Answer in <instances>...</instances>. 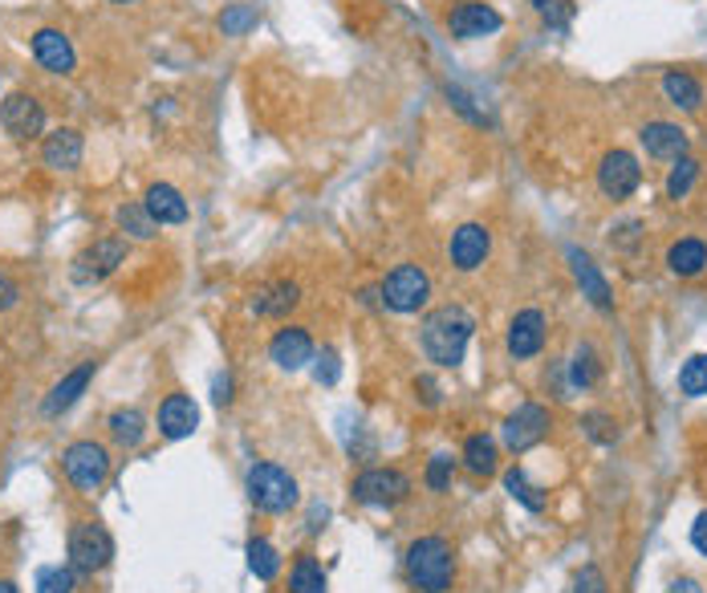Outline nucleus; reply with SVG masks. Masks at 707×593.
I'll use <instances>...</instances> for the list:
<instances>
[{
    "label": "nucleus",
    "mask_w": 707,
    "mask_h": 593,
    "mask_svg": "<svg viewBox=\"0 0 707 593\" xmlns=\"http://www.w3.org/2000/svg\"><path fill=\"white\" fill-rule=\"evenodd\" d=\"M472 329H476V317L463 310V305H439L423 317L419 326V345L427 362L444 366V370H456L468 354V342H472Z\"/></svg>",
    "instance_id": "obj_1"
},
{
    "label": "nucleus",
    "mask_w": 707,
    "mask_h": 593,
    "mask_svg": "<svg viewBox=\"0 0 707 593\" xmlns=\"http://www.w3.org/2000/svg\"><path fill=\"white\" fill-rule=\"evenodd\" d=\"M402 569H407V581L419 593H447L451 581H456V548H451L447 537H435V532L415 537L407 545Z\"/></svg>",
    "instance_id": "obj_2"
},
{
    "label": "nucleus",
    "mask_w": 707,
    "mask_h": 593,
    "mask_svg": "<svg viewBox=\"0 0 707 593\" xmlns=\"http://www.w3.org/2000/svg\"><path fill=\"white\" fill-rule=\"evenodd\" d=\"M245 492H248V504L257 513H269V516L289 513L293 504H297V480H293V471H285L281 464H269V459L248 468Z\"/></svg>",
    "instance_id": "obj_3"
},
{
    "label": "nucleus",
    "mask_w": 707,
    "mask_h": 593,
    "mask_svg": "<svg viewBox=\"0 0 707 593\" xmlns=\"http://www.w3.org/2000/svg\"><path fill=\"white\" fill-rule=\"evenodd\" d=\"M427 301H431L427 268L411 265V261L395 265L383 277V285H379V305H383V310H390V313H399V317H411V313H419Z\"/></svg>",
    "instance_id": "obj_4"
},
{
    "label": "nucleus",
    "mask_w": 707,
    "mask_h": 593,
    "mask_svg": "<svg viewBox=\"0 0 707 593\" xmlns=\"http://www.w3.org/2000/svg\"><path fill=\"white\" fill-rule=\"evenodd\" d=\"M65 553H70V569H74V573L94 578V573H102V569L114 562V537H110L107 525H98V520H77L74 529H70Z\"/></svg>",
    "instance_id": "obj_5"
},
{
    "label": "nucleus",
    "mask_w": 707,
    "mask_h": 593,
    "mask_svg": "<svg viewBox=\"0 0 707 593\" xmlns=\"http://www.w3.org/2000/svg\"><path fill=\"white\" fill-rule=\"evenodd\" d=\"M62 471L77 492L94 496L110 480V452L102 443H94V439H77V443H70L62 452Z\"/></svg>",
    "instance_id": "obj_6"
},
{
    "label": "nucleus",
    "mask_w": 707,
    "mask_h": 593,
    "mask_svg": "<svg viewBox=\"0 0 707 593\" xmlns=\"http://www.w3.org/2000/svg\"><path fill=\"white\" fill-rule=\"evenodd\" d=\"M350 496L367 508H395L411 496V480L399 468H367L354 476Z\"/></svg>",
    "instance_id": "obj_7"
},
{
    "label": "nucleus",
    "mask_w": 707,
    "mask_h": 593,
    "mask_svg": "<svg viewBox=\"0 0 707 593\" xmlns=\"http://www.w3.org/2000/svg\"><path fill=\"white\" fill-rule=\"evenodd\" d=\"M549 427H554L549 406L521 403L505 422H500V443H505L512 455H521V452H529V447H537L541 439L549 436Z\"/></svg>",
    "instance_id": "obj_8"
},
{
    "label": "nucleus",
    "mask_w": 707,
    "mask_h": 593,
    "mask_svg": "<svg viewBox=\"0 0 707 593\" xmlns=\"http://www.w3.org/2000/svg\"><path fill=\"white\" fill-rule=\"evenodd\" d=\"M126 252H131V244H126V236H102V240H94V244H86V249L74 256V281L77 285H94V281H107L110 273L119 265H126Z\"/></svg>",
    "instance_id": "obj_9"
},
{
    "label": "nucleus",
    "mask_w": 707,
    "mask_h": 593,
    "mask_svg": "<svg viewBox=\"0 0 707 593\" xmlns=\"http://www.w3.org/2000/svg\"><path fill=\"white\" fill-rule=\"evenodd\" d=\"M638 188H643V167H638V159H634L631 151H622V147L606 151L598 163V191L601 195L618 203V200H631Z\"/></svg>",
    "instance_id": "obj_10"
},
{
    "label": "nucleus",
    "mask_w": 707,
    "mask_h": 593,
    "mask_svg": "<svg viewBox=\"0 0 707 593\" xmlns=\"http://www.w3.org/2000/svg\"><path fill=\"white\" fill-rule=\"evenodd\" d=\"M500 25H505V16L496 13L493 4H484V0H456V4L447 9V33H451L456 41L493 37V33H500Z\"/></svg>",
    "instance_id": "obj_11"
},
{
    "label": "nucleus",
    "mask_w": 707,
    "mask_h": 593,
    "mask_svg": "<svg viewBox=\"0 0 707 593\" xmlns=\"http://www.w3.org/2000/svg\"><path fill=\"white\" fill-rule=\"evenodd\" d=\"M488 252H493V232H488V224H480V219H468L460 224L451 240H447V261L456 273H476L484 261H488Z\"/></svg>",
    "instance_id": "obj_12"
},
{
    "label": "nucleus",
    "mask_w": 707,
    "mask_h": 593,
    "mask_svg": "<svg viewBox=\"0 0 707 593\" xmlns=\"http://www.w3.org/2000/svg\"><path fill=\"white\" fill-rule=\"evenodd\" d=\"M0 126L9 139L29 142L37 135H46V110L33 94H9L0 102Z\"/></svg>",
    "instance_id": "obj_13"
},
{
    "label": "nucleus",
    "mask_w": 707,
    "mask_h": 593,
    "mask_svg": "<svg viewBox=\"0 0 707 593\" xmlns=\"http://www.w3.org/2000/svg\"><path fill=\"white\" fill-rule=\"evenodd\" d=\"M545 338H549V321H545L541 310H521L508 321V354L517 362L537 358L545 350Z\"/></svg>",
    "instance_id": "obj_14"
},
{
    "label": "nucleus",
    "mask_w": 707,
    "mask_h": 593,
    "mask_svg": "<svg viewBox=\"0 0 707 593\" xmlns=\"http://www.w3.org/2000/svg\"><path fill=\"white\" fill-rule=\"evenodd\" d=\"M569 273H573V281H578V289H582V296L594 305V310L610 313L615 310V289H610V281L601 277V268L594 265V256L582 249H569Z\"/></svg>",
    "instance_id": "obj_15"
},
{
    "label": "nucleus",
    "mask_w": 707,
    "mask_h": 593,
    "mask_svg": "<svg viewBox=\"0 0 707 593\" xmlns=\"http://www.w3.org/2000/svg\"><path fill=\"white\" fill-rule=\"evenodd\" d=\"M269 358L277 370H306L309 362H313V338H309L306 326H281L273 333V342H269Z\"/></svg>",
    "instance_id": "obj_16"
},
{
    "label": "nucleus",
    "mask_w": 707,
    "mask_h": 593,
    "mask_svg": "<svg viewBox=\"0 0 707 593\" xmlns=\"http://www.w3.org/2000/svg\"><path fill=\"white\" fill-rule=\"evenodd\" d=\"M82 155H86V142H82V130H74V126H58L41 142V163L49 172H77Z\"/></svg>",
    "instance_id": "obj_17"
},
{
    "label": "nucleus",
    "mask_w": 707,
    "mask_h": 593,
    "mask_svg": "<svg viewBox=\"0 0 707 593\" xmlns=\"http://www.w3.org/2000/svg\"><path fill=\"white\" fill-rule=\"evenodd\" d=\"M33 58H37L41 70L62 74V78L65 74H74V65H77V53L62 29H37L33 33Z\"/></svg>",
    "instance_id": "obj_18"
},
{
    "label": "nucleus",
    "mask_w": 707,
    "mask_h": 593,
    "mask_svg": "<svg viewBox=\"0 0 707 593\" xmlns=\"http://www.w3.org/2000/svg\"><path fill=\"white\" fill-rule=\"evenodd\" d=\"M196 427H200V406L191 403V394H168L159 406V436L175 443V439L196 436Z\"/></svg>",
    "instance_id": "obj_19"
},
{
    "label": "nucleus",
    "mask_w": 707,
    "mask_h": 593,
    "mask_svg": "<svg viewBox=\"0 0 707 593\" xmlns=\"http://www.w3.org/2000/svg\"><path fill=\"white\" fill-rule=\"evenodd\" d=\"M638 142H643V151L650 159H667V163H675V159L687 155V130L679 123L655 118V123H646L643 130H638Z\"/></svg>",
    "instance_id": "obj_20"
},
{
    "label": "nucleus",
    "mask_w": 707,
    "mask_h": 593,
    "mask_svg": "<svg viewBox=\"0 0 707 593\" xmlns=\"http://www.w3.org/2000/svg\"><path fill=\"white\" fill-rule=\"evenodd\" d=\"M297 305H301V285L297 281H269L248 296V310L257 317H289Z\"/></svg>",
    "instance_id": "obj_21"
},
{
    "label": "nucleus",
    "mask_w": 707,
    "mask_h": 593,
    "mask_svg": "<svg viewBox=\"0 0 707 593\" xmlns=\"http://www.w3.org/2000/svg\"><path fill=\"white\" fill-rule=\"evenodd\" d=\"M94 370H98V362H82L77 370H70V375H65L62 382H58V387L46 394V403H41V415H46V419H58V415H65V411H70V406H74L82 394H86Z\"/></svg>",
    "instance_id": "obj_22"
},
{
    "label": "nucleus",
    "mask_w": 707,
    "mask_h": 593,
    "mask_svg": "<svg viewBox=\"0 0 707 593\" xmlns=\"http://www.w3.org/2000/svg\"><path fill=\"white\" fill-rule=\"evenodd\" d=\"M662 94L683 114H699L704 110V81L695 78L692 70H667L662 74Z\"/></svg>",
    "instance_id": "obj_23"
},
{
    "label": "nucleus",
    "mask_w": 707,
    "mask_h": 593,
    "mask_svg": "<svg viewBox=\"0 0 707 593\" xmlns=\"http://www.w3.org/2000/svg\"><path fill=\"white\" fill-rule=\"evenodd\" d=\"M142 207L154 216V224L163 228V224H187V200L179 188H171V184H151L147 195H142Z\"/></svg>",
    "instance_id": "obj_24"
},
{
    "label": "nucleus",
    "mask_w": 707,
    "mask_h": 593,
    "mask_svg": "<svg viewBox=\"0 0 707 593\" xmlns=\"http://www.w3.org/2000/svg\"><path fill=\"white\" fill-rule=\"evenodd\" d=\"M667 268H671V277L679 281H692L707 268V244L704 240H695V236H683L675 240L671 249H667Z\"/></svg>",
    "instance_id": "obj_25"
},
{
    "label": "nucleus",
    "mask_w": 707,
    "mask_h": 593,
    "mask_svg": "<svg viewBox=\"0 0 707 593\" xmlns=\"http://www.w3.org/2000/svg\"><path fill=\"white\" fill-rule=\"evenodd\" d=\"M110 439L119 443V447H139L142 439H147V415H142L139 406H119V411H110Z\"/></svg>",
    "instance_id": "obj_26"
},
{
    "label": "nucleus",
    "mask_w": 707,
    "mask_h": 593,
    "mask_svg": "<svg viewBox=\"0 0 707 593\" xmlns=\"http://www.w3.org/2000/svg\"><path fill=\"white\" fill-rule=\"evenodd\" d=\"M114 224H119V232L131 236V240H154V236H159V224H154V216L142 207V203H119V207H114Z\"/></svg>",
    "instance_id": "obj_27"
},
{
    "label": "nucleus",
    "mask_w": 707,
    "mask_h": 593,
    "mask_svg": "<svg viewBox=\"0 0 707 593\" xmlns=\"http://www.w3.org/2000/svg\"><path fill=\"white\" fill-rule=\"evenodd\" d=\"M463 468L476 480H488L496 471V439L493 436H468L463 439Z\"/></svg>",
    "instance_id": "obj_28"
},
{
    "label": "nucleus",
    "mask_w": 707,
    "mask_h": 593,
    "mask_svg": "<svg viewBox=\"0 0 707 593\" xmlns=\"http://www.w3.org/2000/svg\"><path fill=\"white\" fill-rule=\"evenodd\" d=\"M601 378V362H598V350L590 342H582L573 350V358H569V382H573V391H594Z\"/></svg>",
    "instance_id": "obj_29"
},
{
    "label": "nucleus",
    "mask_w": 707,
    "mask_h": 593,
    "mask_svg": "<svg viewBox=\"0 0 707 593\" xmlns=\"http://www.w3.org/2000/svg\"><path fill=\"white\" fill-rule=\"evenodd\" d=\"M505 492L517 504H524L529 513H545V504H549V496H545V488H537L529 476H524V468H508L505 471Z\"/></svg>",
    "instance_id": "obj_30"
},
{
    "label": "nucleus",
    "mask_w": 707,
    "mask_h": 593,
    "mask_svg": "<svg viewBox=\"0 0 707 593\" xmlns=\"http://www.w3.org/2000/svg\"><path fill=\"white\" fill-rule=\"evenodd\" d=\"M248 569H252V578L257 581H277L281 573V553L273 541H264V537H252L248 541Z\"/></svg>",
    "instance_id": "obj_31"
},
{
    "label": "nucleus",
    "mask_w": 707,
    "mask_h": 593,
    "mask_svg": "<svg viewBox=\"0 0 707 593\" xmlns=\"http://www.w3.org/2000/svg\"><path fill=\"white\" fill-rule=\"evenodd\" d=\"M289 593H325V569L318 557H297L289 569Z\"/></svg>",
    "instance_id": "obj_32"
},
{
    "label": "nucleus",
    "mask_w": 707,
    "mask_h": 593,
    "mask_svg": "<svg viewBox=\"0 0 707 593\" xmlns=\"http://www.w3.org/2000/svg\"><path fill=\"white\" fill-rule=\"evenodd\" d=\"M695 179H699V163H695L692 155L675 159V167L667 172V184H662V191H667V200H687L695 188Z\"/></svg>",
    "instance_id": "obj_33"
},
{
    "label": "nucleus",
    "mask_w": 707,
    "mask_h": 593,
    "mask_svg": "<svg viewBox=\"0 0 707 593\" xmlns=\"http://www.w3.org/2000/svg\"><path fill=\"white\" fill-rule=\"evenodd\" d=\"M451 480H456V459L447 452H435L427 459V471H423V484L435 492V496H444V492H451Z\"/></svg>",
    "instance_id": "obj_34"
},
{
    "label": "nucleus",
    "mask_w": 707,
    "mask_h": 593,
    "mask_svg": "<svg viewBox=\"0 0 707 593\" xmlns=\"http://www.w3.org/2000/svg\"><path fill=\"white\" fill-rule=\"evenodd\" d=\"M679 391L687 394V399H704L707 394V354H692V358L683 362V370H679Z\"/></svg>",
    "instance_id": "obj_35"
},
{
    "label": "nucleus",
    "mask_w": 707,
    "mask_h": 593,
    "mask_svg": "<svg viewBox=\"0 0 707 593\" xmlns=\"http://www.w3.org/2000/svg\"><path fill=\"white\" fill-rule=\"evenodd\" d=\"M248 29H257V9L252 4H228L220 13V33L224 37H245Z\"/></svg>",
    "instance_id": "obj_36"
},
{
    "label": "nucleus",
    "mask_w": 707,
    "mask_h": 593,
    "mask_svg": "<svg viewBox=\"0 0 707 593\" xmlns=\"http://www.w3.org/2000/svg\"><path fill=\"white\" fill-rule=\"evenodd\" d=\"M74 578L70 565H46L37 569V593H74Z\"/></svg>",
    "instance_id": "obj_37"
},
{
    "label": "nucleus",
    "mask_w": 707,
    "mask_h": 593,
    "mask_svg": "<svg viewBox=\"0 0 707 593\" xmlns=\"http://www.w3.org/2000/svg\"><path fill=\"white\" fill-rule=\"evenodd\" d=\"M582 427L585 436L594 439V443H615L618 439V427L610 415H601V411H590V415H582Z\"/></svg>",
    "instance_id": "obj_38"
},
{
    "label": "nucleus",
    "mask_w": 707,
    "mask_h": 593,
    "mask_svg": "<svg viewBox=\"0 0 707 593\" xmlns=\"http://www.w3.org/2000/svg\"><path fill=\"white\" fill-rule=\"evenodd\" d=\"M573 593H610V585H606V573H601L598 565H585L582 573L573 578Z\"/></svg>",
    "instance_id": "obj_39"
},
{
    "label": "nucleus",
    "mask_w": 707,
    "mask_h": 593,
    "mask_svg": "<svg viewBox=\"0 0 707 593\" xmlns=\"http://www.w3.org/2000/svg\"><path fill=\"white\" fill-rule=\"evenodd\" d=\"M415 399L423 406H431V411H435V406L444 403V394H439V382H435L431 375H419L415 378Z\"/></svg>",
    "instance_id": "obj_40"
},
{
    "label": "nucleus",
    "mask_w": 707,
    "mask_h": 593,
    "mask_svg": "<svg viewBox=\"0 0 707 593\" xmlns=\"http://www.w3.org/2000/svg\"><path fill=\"white\" fill-rule=\"evenodd\" d=\"M638 232H643V224H638V219H627V224H618L615 232H610V244L631 252L634 244H638Z\"/></svg>",
    "instance_id": "obj_41"
},
{
    "label": "nucleus",
    "mask_w": 707,
    "mask_h": 593,
    "mask_svg": "<svg viewBox=\"0 0 707 593\" xmlns=\"http://www.w3.org/2000/svg\"><path fill=\"white\" fill-rule=\"evenodd\" d=\"M313 378L325 382V387L338 382V354H334V350H322V358H318V366H313Z\"/></svg>",
    "instance_id": "obj_42"
},
{
    "label": "nucleus",
    "mask_w": 707,
    "mask_h": 593,
    "mask_svg": "<svg viewBox=\"0 0 707 593\" xmlns=\"http://www.w3.org/2000/svg\"><path fill=\"white\" fill-rule=\"evenodd\" d=\"M21 301V285L9 277V273H0V313H9Z\"/></svg>",
    "instance_id": "obj_43"
},
{
    "label": "nucleus",
    "mask_w": 707,
    "mask_h": 593,
    "mask_svg": "<svg viewBox=\"0 0 707 593\" xmlns=\"http://www.w3.org/2000/svg\"><path fill=\"white\" fill-rule=\"evenodd\" d=\"M692 545H695V553H699V557H707V513L695 516V525H692Z\"/></svg>",
    "instance_id": "obj_44"
},
{
    "label": "nucleus",
    "mask_w": 707,
    "mask_h": 593,
    "mask_svg": "<svg viewBox=\"0 0 707 593\" xmlns=\"http://www.w3.org/2000/svg\"><path fill=\"white\" fill-rule=\"evenodd\" d=\"M215 403H232V378L224 375V378H215V394H212Z\"/></svg>",
    "instance_id": "obj_45"
},
{
    "label": "nucleus",
    "mask_w": 707,
    "mask_h": 593,
    "mask_svg": "<svg viewBox=\"0 0 707 593\" xmlns=\"http://www.w3.org/2000/svg\"><path fill=\"white\" fill-rule=\"evenodd\" d=\"M671 593H704V585H699V581H692V578H679L675 585H671Z\"/></svg>",
    "instance_id": "obj_46"
},
{
    "label": "nucleus",
    "mask_w": 707,
    "mask_h": 593,
    "mask_svg": "<svg viewBox=\"0 0 707 593\" xmlns=\"http://www.w3.org/2000/svg\"><path fill=\"white\" fill-rule=\"evenodd\" d=\"M529 4H533V9H537L541 16H549V13H554V4H557V0H529Z\"/></svg>",
    "instance_id": "obj_47"
},
{
    "label": "nucleus",
    "mask_w": 707,
    "mask_h": 593,
    "mask_svg": "<svg viewBox=\"0 0 707 593\" xmlns=\"http://www.w3.org/2000/svg\"><path fill=\"white\" fill-rule=\"evenodd\" d=\"M0 593H21V590H16L13 581H4V578H0Z\"/></svg>",
    "instance_id": "obj_48"
},
{
    "label": "nucleus",
    "mask_w": 707,
    "mask_h": 593,
    "mask_svg": "<svg viewBox=\"0 0 707 593\" xmlns=\"http://www.w3.org/2000/svg\"><path fill=\"white\" fill-rule=\"evenodd\" d=\"M114 4H131V0H114Z\"/></svg>",
    "instance_id": "obj_49"
}]
</instances>
